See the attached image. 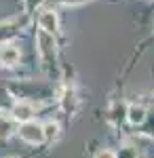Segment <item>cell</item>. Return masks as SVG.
Masks as SVG:
<instances>
[{
  "label": "cell",
  "mask_w": 154,
  "mask_h": 158,
  "mask_svg": "<svg viewBox=\"0 0 154 158\" xmlns=\"http://www.w3.org/2000/svg\"><path fill=\"white\" fill-rule=\"evenodd\" d=\"M19 137L24 139L25 143L30 146H38L45 141V131H42V124H38L36 120H28V122H21L19 124Z\"/></svg>",
  "instance_id": "obj_1"
},
{
  "label": "cell",
  "mask_w": 154,
  "mask_h": 158,
  "mask_svg": "<svg viewBox=\"0 0 154 158\" xmlns=\"http://www.w3.org/2000/svg\"><path fill=\"white\" fill-rule=\"evenodd\" d=\"M38 25H40V32L55 36L59 32V17L55 11H42L38 17Z\"/></svg>",
  "instance_id": "obj_2"
},
{
  "label": "cell",
  "mask_w": 154,
  "mask_h": 158,
  "mask_svg": "<svg viewBox=\"0 0 154 158\" xmlns=\"http://www.w3.org/2000/svg\"><path fill=\"white\" fill-rule=\"evenodd\" d=\"M36 42H38V51H40L42 59H51V57H55V47H57V44H55V38L51 36V34L38 32Z\"/></svg>",
  "instance_id": "obj_3"
},
{
  "label": "cell",
  "mask_w": 154,
  "mask_h": 158,
  "mask_svg": "<svg viewBox=\"0 0 154 158\" xmlns=\"http://www.w3.org/2000/svg\"><path fill=\"white\" fill-rule=\"evenodd\" d=\"M19 59H21V51L15 44H2L0 47V65L13 68V65L19 63Z\"/></svg>",
  "instance_id": "obj_4"
},
{
  "label": "cell",
  "mask_w": 154,
  "mask_h": 158,
  "mask_svg": "<svg viewBox=\"0 0 154 158\" xmlns=\"http://www.w3.org/2000/svg\"><path fill=\"white\" fill-rule=\"evenodd\" d=\"M11 116H13V120H15V122L32 120V116H34V106H32V103H25V101H19V103H15Z\"/></svg>",
  "instance_id": "obj_5"
},
{
  "label": "cell",
  "mask_w": 154,
  "mask_h": 158,
  "mask_svg": "<svg viewBox=\"0 0 154 158\" xmlns=\"http://www.w3.org/2000/svg\"><path fill=\"white\" fill-rule=\"evenodd\" d=\"M127 120L131 124H142L146 120V108L143 106H137V103H133L127 108Z\"/></svg>",
  "instance_id": "obj_6"
},
{
  "label": "cell",
  "mask_w": 154,
  "mask_h": 158,
  "mask_svg": "<svg viewBox=\"0 0 154 158\" xmlns=\"http://www.w3.org/2000/svg\"><path fill=\"white\" fill-rule=\"evenodd\" d=\"M42 131H45V141H57L61 135V127L59 122L49 120L47 124H42Z\"/></svg>",
  "instance_id": "obj_7"
},
{
  "label": "cell",
  "mask_w": 154,
  "mask_h": 158,
  "mask_svg": "<svg viewBox=\"0 0 154 158\" xmlns=\"http://www.w3.org/2000/svg\"><path fill=\"white\" fill-rule=\"evenodd\" d=\"M13 131H15V120H13V116L0 114V139H6Z\"/></svg>",
  "instance_id": "obj_8"
},
{
  "label": "cell",
  "mask_w": 154,
  "mask_h": 158,
  "mask_svg": "<svg viewBox=\"0 0 154 158\" xmlns=\"http://www.w3.org/2000/svg\"><path fill=\"white\" fill-rule=\"evenodd\" d=\"M95 158H116V152H112V150H108V148H101V150L95 154Z\"/></svg>",
  "instance_id": "obj_9"
},
{
  "label": "cell",
  "mask_w": 154,
  "mask_h": 158,
  "mask_svg": "<svg viewBox=\"0 0 154 158\" xmlns=\"http://www.w3.org/2000/svg\"><path fill=\"white\" fill-rule=\"evenodd\" d=\"M116 158H137V156H135L133 148H125V150H120V154H116Z\"/></svg>",
  "instance_id": "obj_10"
},
{
  "label": "cell",
  "mask_w": 154,
  "mask_h": 158,
  "mask_svg": "<svg viewBox=\"0 0 154 158\" xmlns=\"http://www.w3.org/2000/svg\"><path fill=\"white\" fill-rule=\"evenodd\" d=\"M9 158H15V156H9Z\"/></svg>",
  "instance_id": "obj_11"
}]
</instances>
